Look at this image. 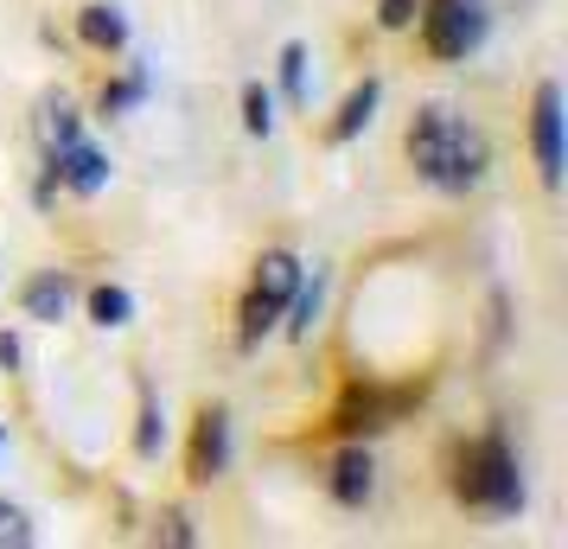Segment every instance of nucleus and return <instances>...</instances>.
I'll return each mask as SVG.
<instances>
[{"label": "nucleus", "mask_w": 568, "mask_h": 549, "mask_svg": "<svg viewBox=\"0 0 568 549\" xmlns=\"http://www.w3.org/2000/svg\"><path fill=\"white\" fill-rule=\"evenodd\" d=\"M275 319H282V307H275L268 294L250 288V301H243V345H262V333H268Z\"/></svg>", "instance_id": "obj_15"}, {"label": "nucleus", "mask_w": 568, "mask_h": 549, "mask_svg": "<svg viewBox=\"0 0 568 549\" xmlns=\"http://www.w3.org/2000/svg\"><path fill=\"white\" fill-rule=\"evenodd\" d=\"M530 154H537L542 185L556 192L562 185V83H537V103H530Z\"/></svg>", "instance_id": "obj_4"}, {"label": "nucleus", "mask_w": 568, "mask_h": 549, "mask_svg": "<svg viewBox=\"0 0 568 549\" xmlns=\"http://www.w3.org/2000/svg\"><path fill=\"white\" fill-rule=\"evenodd\" d=\"M90 319H97V326H129V319H134L129 288H115V282H103V288H90Z\"/></svg>", "instance_id": "obj_14"}, {"label": "nucleus", "mask_w": 568, "mask_h": 549, "mask_svg": "<svg viewBox=\"0 0 568 549\" xmlns=\"http://www.w3.org/2000/svg\"><path fill=\"white\" fill-rule=\"evenodd\" d=\"M320 301H326V282H320V275H313V282H294V294H287V307H294V319H287V339H307V333H313Z\"/></svg>", "instance_id": "obj_13"}, {"label": "nucleus", "mask_w": 568, "mask_h": 549, "mask_svg": "<svg viewBox=\"0 0 568 549\" xmlns=\"http://www.w3.org/2000/svg\"><path fill=\"white\" fill-rule=\"evenodd\" d=\"M377 96H384V83L377 78H364L352 96H345V109H338V122H333V141H352V134L371 129V115H377Z\"/></svg>", "instance_id": "obj_10"}, {"label": "nucleus", "mask_w": 568, "mask_h": 549, "mask_svg": "<svg viewBox=\"0 0 568 549\" xmlns=\"http://www.w3.org/2000/svg\"><path fill=\"white\" fill-rule=\"evenodd\" d=\"M78 32L90 39V45H103V52H122V45H129V20H122L115 7H83Z\"/></svg>", "instance_id": "obj_12"}, {"label": "nucleus", "mask_w": 568, "mask_h": 549, "mask_svg": "<svg viewBox=\"0 0 568 549\" xmlns=\"http://www.w3.org/2000/svg\"><path fill=\"white\" fill-rule=\"evenodd\" d=\"M71 294H78V282L71 275H39V282H27V314L39 319V326H58V319L71 314Z\"/></svg>", "instance_id": "obj_8"}, {"label": "nucleus", "mask_w": 568, "mask_h": 549, "mask_svg": "<svg viewBox=\"0 0 568 549\" xmlns=\"http://www.w3.org/2000/svg\"><path fill=\"white\" fill-rule=\"evenodd\" d=\"M224 467H231V416L224 409H205L199 416V435H192V479L211 486Z\"/></svg>", "instance_id": "obj_6"}, {"label": "nucleus", "mask_w": 568, "mask_h": 549, "mask_svg": "<svg viewBox=\"0 0 568 549\" xmlns=\"http://www.w3.org/2000/svg\"><path fill=\"white\" fill-rule=\"evenodd\" d=\"M52 173L64 185H71V192H83V199H97V192H103L109 185V154H97V148H90V141H64V148H58V160H52Z\"/></svg>", "instance_id": "obj_7"}, {"label": "nucleus", "mask_w": 568, "mask_h": 549, "mask_svg": "<svg viewBox=\"0 0 568 549\" xmlns=\"http://www.w3.org/2000/svg\"><path fill=\"white\" fill-rule=\"evenodd\" d=\"M409 160H415V173H422L428 185H440V192H473V185L486 180L491 148L466 115L428 103L422 115H415V129H409Z\"/></svg>", "instance_id": "obj_1"}, {"label": "nucleus", "mask_w": 568, "mask_h": 549, "mask_svg": "<svg viewBox=\"0 0 568 549\" xmlns=\"http://www.w3.org/2000/svg\"><path fill=\"white\" fill-rule=\"evenodd\" d=\"M422 39H428V52L435 58H466L479 52V39H486V0H422Z\"/></svg>", "instance_id": "obj_3"}, {"label": "nucleus", "mask_w": 568, "mask_h": 549, "mask_svg": "<svg viewBox=\"0 0 568 549\" xmlns=\"http://www.w3.org/2000/svg\"><path fill=\"white\" fill-rule=\"evenodd\" d=\"M27 543H32V518L13 511V505H0V549H27Z\"/></svg>", "instance_id": "obj_19"}, {"label": "nucleus", "mask_w": 568, "mask_h": 549, "mask_svg": "<svg viewBox=\"0 0 568 549\" xmlns=\"http://www.w3.org/2000/svg\"><path fill=\"white\" fill-rule=\"evenodd\" d=\"M160 543L185 549V543H192V518H185V511H166V518H160Z\"/></svg>", "instance_id": "obj_23"}, {"label": "nucleus", "mask_w": 568, "mask_h": 549, "mask_svg": "<svg viewBox=\"0 0 568 549\" xmlns=\"http://www.w3.org/2000/svg\"><path fill=\"white\" fill-rule=\"evenodd\" d=\"M415 13H422V0H377V27H384V32L415 27Z\"/></svg>", "instance_id": "obj_20"}, {"label": "nucleus", "mask_w": 568, "mask_h": 549, "mask_svg": "<svg viewBox=\"0 0 568 549\" xmlns=\"http://www.w3.org/2000/svg\"><path fill=\"white\" fill-rule=\"evenodd\" d=\"M141 96H148V78L134 71L129 83H109V90H103V115H122V109H134Z\"/></svg>", "instance_id": "obj_18"}, {"label": "nucleus", "mask_w": 568, "mask_h": 549, "mask_svg": "<svg viewBox=\"0 0 568 549\" xmlns=\"http://www.w3.org/2000/svg\"><path fill=\"white\" fill-rule=\"evenodd\" d=\"M20 365V339H13V333H0V370H13Z\"/></svg>", "instance_id": "obj_24"}, {"label": "nucleus", "mask_w": 568, "mask_h": 549, "mask_svg": "<svg viewBox=\"0 0 568 549\" xmlns=\"http://www.w3.org/2000/svg\"><path fill=\"white\" fill-rule=\"evenodd\" d=\"M294 282H301V262L287 256V250H268V256L256 262V294H268L275 307H287V294H294Z\"/></svg>", "instance_id": "obj_11"}, {"label": "nucleus", "mask_w": 568, "mask_h": 549, "mask_svg": "<svg viewBox=\"0 0 568 549\" xmlns=\"http://www.w3.org/2000/svg\"><path fill=\"white\" fill-rule=\"evenodd\" d=\"M282 90H287V103L294 109L307 103V45H287L282 52Z\"/></svg>", "instance_id": "obj_16"}, {"label": "nucleus", "mask_w": 568, "mask_h": 549, "mask_svg": "<svg viewBox=\"0 0 568 549\" xmlns=\"http://www.w3.org/2000/svg\"><path fill=\"white\" fill-rule=\"evenodd\" d=\"M454 492L479 511H498V518H517L524 511V472H517L511 447L498 435H479L473 447H460V467H454Z\"/></svg>", "instance_id": "obj_2"}, {"label": "nucleus", "mask_w": 568, "mask_h": 549, "mask_svg": "<svg viewBox=\"0 0 568 549\" xmlns=\"http://www.w3.org/2000/svg\"><path fill=\"white\" fill-rule=\"evenodd\" d=\"M371 486H377L371 454H364V447H345V454L333 460V498H338V505H364V498H371Z\"/></svg>", "instance_id": "obj_9"}, {"label": "nucleus", "mask_w": 568, "mask_h": 549, "mask_svg": "<svg viewBox=\"0 0 568 549\" xmlns=\"http://www.w3.org/2000/svg\"><path fill=\"white\" fill-rule=\"evenodd\" d=\"M243 129H250V134L275 129V96H268L262 83H250V90H243Z\"/></svg>", "instance_id": "obj_17"}, {"label": "nucleus", "mask_w": 568, "mask_h": 549, "mask_svg": "<svg viewBox=\"0 0 568 549\" xmlns=\"http://www.w3.org/2000/svg\"><path fill=\"white\" fill-rule=\"evenodd\" d=\"M160 435H166V421H160V403L148 396V409H141V454H160Z\"/></svg>", "instance_id": "obj_22"}, {"label": "nucleus", "mask_w": 568, "mask_h": 549, "mask_svg": "<svg viewBox=\"0 0 568 549\" xmlns=\"http://www.w3.org/2000/svg\"><path fill=\"white\" fill-rule=\"evenodd\" d=\"M409 409V390H371V384H352L345 403H338V435H377Z\"/></svg>", "instance_id": "obj_5"}, {"label": "nucleus", "mask_w": 568, "mask_h": 549, "mask_svg": "<svg viewBox=\"0 0 568 549\" xmlns=\"http://www.w3.org/2000/svg\"><path fill=\"white\" fill-rule=\"evenodd\" d=\"M45 134H52V148L78 141V109H71V103H52V109H45Z\"/></svg>", "instance_id": "obj_21"}]
</instances>
